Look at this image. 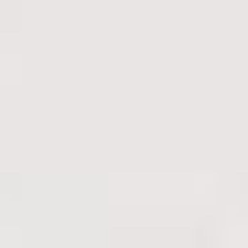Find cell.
<instances>
[]
</instances>
